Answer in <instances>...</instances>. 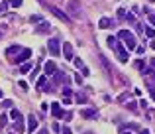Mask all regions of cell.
<instances>
[{
  "instance_id": "cell-1",
  "label": "cell",
  "mask_w": 155,
  "mask_h": 134,
  "mask_svg": "<svg viewBox=\"0 0 155 134\" xmlns=\"http://www.w3.org/2000/svg\"><path fill=\"white\" fill-rule=\"evenodd\" d=\"M118 38L126 43L128 49H134V47H136V40H134V34L132 32H128V30H120V32H118Z\"/></svg>"
},
{
  "instance_id": "cell-2",
  "label": "cell",
  "mask_w": 155,
  "mask_h": 134,
  "mask_svg": "<svg viewBox=\"0 0 155 134\" xmlns=\"http://www.w3.org/2000/svg\"><path fill=\"white\" fill-rule=\"evenodd\" d=\"M47 49H49V53L53 57H59L61 55V40L59 38H53V40L47 41Z\"/></svg>"
},
{
  "instance_id": "cell-3",
  "label": "cell",
  "mask_w": 155,
  "mask_h": 134,
  "mask_svg": "<svg viewBox=\"0 0 155 134\" xmlns=\"http://www.w3.org/2000/svg\"><path fill=\"white\" fill-rule=\"evenodd\" d=\"M32 57V49H28V47H24V49H20V53L16 55V63H24L26 59H30Z\"/></svg>"
},
{
  "instance_id": "cell-4",
  "label": "cell",
  "mask_w": 155,
  "mask_h": 134,
  "mask_svg": "<svg viewBox=\"0 0 155 134\" xmlns=\"http://www.w3.org/2000/svg\"><path fill=\"white\" fill-rule=\"evenodd\" d=\"M81 114H83V118H86V120H94V118H98V110H94V108H83Z\"/></svg>"
},
{
  "instance_id": "cell-5",
  "label": "cell",
  "mask_w": 155,
  "mask_h": 134,
  "mask_svg": "<svg viewBox=\"0 0 155 134\" xmlns=\"http://www.w3.org/2000/svg\"><path fill=\"white\" fill-rule=\"evenodd\" d=\"M14 132H26V126H24V116H22V114H20L18 118H16V122H14V128H12Z\"/></svg>"
},
{
  "instance_id": "cell-6",
  "label": "cell",
  "mask_w": 155,
  "mask_h": 134,
  "mask_svg": "<svg viewBox=\"0 0 155 134\" xmlns=\"http://www.w3.org/2000/svg\"><path fill=\"white\" fill-rule=\"evenodd\" d=\"M49 10H51V12L55 14V16H57L59 20H63V22H71V20H69V16H67V14H65L63 10H59L57 6H49Z\"/></svg>"
},
{
  "instance_id": "cell-7",
  "label": "cell",
  "mask_w": 155,
  "mask_h": 134,
  "mask_svg": "<svg viewBox=\"0 0 155 134\" xmlns=\"http://www.w3.org/2000/svg\"><path fill=\"white\" fill-rule=\"evenodd\" d=\"M38 128V118L33 116V114H30L28 116V128H26V132H33Z\"/></svg>"
},
{
  "instance_id": "cell-8",
  "label": "cell",
  "mask_w": 155,
  "mask_h": 134,
  "mask_svg": "<svg viewBox=\"0 0 155 134\" xmlns=\"http://www.w3.org/2000/svg\"><path fill=\"white\" fill-rule=\"evenodd\" d=\"M114 47H116V51H118V59L122 61V63H126V61H128V53H126V49H124L122 46H118V43Z\"/></svg>"
},
{
  "instance_id": "cell-9",
  "label": "cell",
  "mask_w": 155,
  "mask_h": 134,
  "mask_svg": "<svg viewBox=\"0 0 155 134\" xmlns=\"http://www.w3.org/2000/svg\"><path fill=\"white\" fill-rule=\"evenodd\" d=\"M61 51H65V59H73V46L69 41H65V46L61 47Z\"/></svg>"
},
{
  "instance_id": "cell-10",
  "label": "cell",
  "mask_w": 155,
  "mask_h": 134,
  "mask_svg": "<svg viewBox=\"0 0 155 134\" xmlns=\"http://www.w3.org/2000/svg\"><path fill=\"white\" fill-rule=\"evenodd\" d=\"M51 113H53V116H55V118H63V114H65L57 103H51Z\"/></svg>"
},
{
  "instance_id": "cell-11",
  "label": "cell",
  "mask_w": 155,
  "mask_h": 134,
  "mask_svg": "<svg viewBox=\"0 0 155 134\" xmlns=\"http://www.w3.org/2000/svg\"><path fill=\"white\" fill-rule=\"evenodd\" d=\"M43 69H45L47 75H53L55 71H57V65H55L53 61H45V67H43Z\"/></svg>"
},
{
  "instance_id": "cell-12",
  "label": "cell",
  "mask_w": 155,
  "mask_h": 134,
  "mask_svg": "<svg viewBox=\"0 0 155 134\" xmlns=\"http://www.w3.org/2000/svg\"><path fill=\"white\" fill-rule=\"evenodd\" d=\"M49 22H41L38 28H35V34H45V32H49Z\"/></svg>"
},
{
  "instance_id": "cell-13",
  "label": "cell",
  "mask_w": 155,
  "mask_h": 134,
  "mask_svg": "<svg viewBox=\"0 0 155 134\" xmlns=\"http://www.w3.org/2000/svg\"><path fill=\"white\" fill-rule=\"evenodd\" d=\"M98 26L102 28V30H106V28H110V26H112V20H110V18H102V20L98 22Z\"/></svg>"
},
{
  "instance_id": "cell-14",
  "label": "cell",
  "mask_w": 155,
  "mask_h": 134,
  "mask_svg": "<svg viewBox=\"0 0 155 134\" xmlns=\"http://www.w3.org/2000/svg\"><path fill=\"white\" fill-rule=\"evenodd\" d=\"M69 8H71V12L75 14V16L79 14V8H77V0H71V2H69Z\"/></svg>"
},
{
  "instance_id": "cell-15",
  "label": "cell",
  "mask_w": 155,
  "mask_h": 134,
  "mask_svg": "<svg viewBox=\"0 0 155 134\" xmlns=\"http://www.w3.org/2000/svg\"><path fill=\"white\" fill-rule=\"evenodd\" d=\"M75 99H77L79 105H84V103H86V97H84L83 93H77V95H75Z\"/></svg>"
},
{
  "instance_id": "cell-16",
  "label": "cell",
  "mask_w": 155,
  "mask_h": 134,
  "mask_svg": "<svg viewBox=\"0 0 155 134\" xmlns=\"http://www.w3.org/2000/svg\"><path fill=\"white\" fill-rule=\"evenodd\" d=\"M16 51H20V47H16V46H12V47H8V49H6V55H8V57H12V55H14V53H16Z\"/></svg>"
},
{
  "instance_id": "cell-17",
  "label": "cell",
  "mask_w": 155,
  "mask_h": 134,
  "mask_svg": "<svg viewBox=\"0 0 155 134\" xmlns=\"http://www.w3.org/2000/svg\"><path fill=\"white\" fill-rule=\"evenodd\" d=\"M6 124H8V116H6V114H2V116H0V130L6 126Z\"/></svg>"
},
{
  "instance_id": "cell-18",
  "label": "cell",
  "mask_w": 155,
  "mask_h": 134,
  "mask_svg": "<svg viewBox=\"0 0 155 134\" xmlns=\"http://www.w3.org/2000/svg\"><path fill=\"white\" fill-rule=\"evenodd\" d=\"M20 114H22V113H20L18 108H12V113H10V118H14V120H16V118H18Z\"/></svg>"
},
{
  "instance_id": "cell-19",
  "label": "cell",
  "mask_w": 155,
  "mask_h": 134,
  "mask_svg": "<svg viewBox=\"0 0 155 134\" xmlns=\"http://www.w3.org/2000/svg\"><path fill=\"white\" fill-rule=\"evenodd\" d=\"M30 22H32V24H39V22H41V16H39V14H35V16H32V18H30Z\"/></svg>"
},
{
  "instance_id": "cell-20",
  "label": "cell",
  "mask_w": 155,
  "mask_h": 134,
  "mask_svg": "<svg viewBox=\"0 0 155 134\" xmlns=\"http://www.w3.org/2000/svg\"><path fill=\"white\" fill-rule=\"evenodd\" d=\"M45 81H47L45 77H39V79H38V87H39V89H43V87H45Z\"/></svg>"
},
{
  "instance_id": "cell-21",
  "label": "cell",
  "mask_w": 155,
  "mask_h": 134,
  "mask_svg": "<svg viewBox=\"0 0 155 134\" xmlns=\"http://www.w3.org/2000/svg\"><path fill=\"white\" fill-rule=\"evenodd\" d=\"M145 34H147V38H153V36H155V30H153V28H145Z\"/></svg>"
},
{
  "instance_id": "cell-22",
  "label": "cell",
  "mask_w": 155,
  "mask_h": 134,
  "mask_svg": "<svg viewBox=\"0 0 155 134\" xmlns=\"http://www.w3.org/2000/svg\"><path fill=\"white\" fill-rule=\"evenodd\" d=\"M124 18H126V20H128L130 24H134V22H136V18H134V14H132V12H130V14H126Z\"/></svg>"
},
{
  "instance_id": "cell-23",
  "label": "cell",
  "mask_w": 155,
  "mask_h": 134,
  "mask_svg": "<svg viewBox=\"0 0 155 134\" xmlns=\"http://www.w3.org/2000/svg\"><path fill=\"white\" fill-rule=\"evenodd\" d=\"M30 67H32L30 63H24V65L20 67V71H22V73H28V71H30Z\"/></svg>"
},
{
  "instance_id": "cell-24",
  "label": "cell",
  "mask_w": 155,
  "mask_h": 134,
  "mask_svg": "<svg viewBox=\"0 0 155 134\" xmlns=\"http://www.w3.org/2000/svg\"><path fill=\"white\" fill-rule=\"evenodd\" d=\"M10 6H12V8H20V6H22V0H12Z\"/></svg>"
},
{
  "instance_id": "cell-25",
  "label": "cell",
  "mask_w": 155,
  "mask_h": 134,
  "mask_svg": "<svg viewBox=\"0 0 155 134\" xmlns=\"http://www.w3.org/2000/svg\"><path fill=\"white\" fill-rule=\"evenodd\" d=\"M61 134H73V130L69 126H63V128H61Z\"/></svg>"
},
{
  "instance_id": "cell-26",
  "label": "cell",
  "mask_w": 155,
  "mask_h": 134,
  "mask_svg": "<svg viewBox=\"0 0 155 134\" xmlns=\"http://www.w3.org/2000/svg\"><path fill=\"white\" fill-rule=\"evenodd\" d=\"M108 46H110V47L116 46V38H112V36H110V38H108Z\"/></svg>"
},
{
  "instance_id": "cell-27",
  "label": "cell",
  "mask_w": 155,
  "mask_h": 134,
  "mask_svg": "<svg viewBox=\"0 0 155 134\" xmlns=\"http://www.w3.org/2000/svg\"><path fill=\"white\" fill-rule=\"evenodd\" d=\"M63 118H65L67 122H69V120L73 118V113H71V110H69V113H65V114H63Z\"/></svg>"
},
{
  "instance_id": "cell-28",
  "label": "cell",
  "mask_w": 155,
  "mask_h": 134,
  "mask_svg": "<svg viewBox=\"0 0 155 134\" xmlns=\"http://www.w3.org/2000/svg\"><path fill=\"white\" fill-rule=\"evenodd\" d=\"M38 73H39V69H38V67H35V69H33L32 73H30V77H32V81L35 79V77H38Z\"/></svg>"
},
{
  "instance_id": "cell-29",
  "label": "cell",
  "mask_w": 155,
  "mask_h": 134,
  "mask_svg": "<svg viewBox=\"0 0 155 134\" xmlns=\"http://www.w3.org/2000/svg\"><path fill=\"white\" fill-rule=\"evenodd\" d=\"M124 16H126V10L120 8V10H118V18H124Z\"/></svg>"
},
{
  "instance_id": "cell-30",
  "label": "cell",
  "mask_w": 155,
  "mask_h": 134,
  "mask_svg": "<svg viewBox=\"0 0 155 134\" xmlns=\"http://www.w3.org/2000/svg\"><path fill=\"white\" fill-rule=\"evenodd\" d=\"M2 107H6V108H10V107H12V101H4V103H2Z\"/></svg>"
},
{
  "instance_id": "cell-31",
  "label": "cell",
  "mask_w": 155,
  "mask_h": 134,
  "mask_svg": "<svg viewBox=\"0 0 155 134\" xmlns=\"http://www.w3.org/2000/svg\"><path fill=\"white\" fill-rule=\"evenodd\" d=\"M75 65H77V67H84V65H83V61L79 59V57H77V59H75Z\"/></svg>"
},
{
  "instance_id": "cell-32",
  "label": "cell",
  "mask_w": 155,
  "mask_h": 134,
  "mask_svg": "<svg viewBox=\"0 0 155 134\" xmlns=\"http://www.w3.org/2000/svg\"><path fill=\"white\" fill-rule=\"evenodd\" d=\"M20 87H22L24 91H26V89H28V83H26V81H20Z\"/></svg>"
},
{
  "instance_id": "cell-33",
  "label": "cell",
  "mask_w": 155,
  "mask_h": 134,
  "mask_svg": "<svg viewBox=\"0 0 155 134\" xmlns=\"http://www.w3.org/2000/svg\"><path fill=\"white\" fill-rule=\"evenodd\" d=\"M149 22H151V24L155 26V14H149Z\"/></svg>"
},
{
  "instance_id": "cell-34",
  "label": "cell",
  "mask_w": 155,
  "mask_h": 134,
  "mask_svg": "<svg viewBox=\"0 0 155 134\" xmlns=\"http://www.w3.org/2000/svg\"><path fill=\"white\" fill-rule=\"evenodd\" d=\"M6 8H8V4H6V2H4V4H0V12H4Z\"/></svg>"
},
{
  "instance_id": "cell-35",
  "label": "cell",
  "mask_w": 155,
  "mask_h": 134,
  "mask_svg": "<svg viewBox=\"0 0 155 134\" xmlns=\"http://www.w3.org/2000/svg\"><path fill=\"white\" fill-rule=\"evenodd\" d=\"M149 93H151V97H153V101H155V89L153 87H149Z\"/></svg>"
},
{
  "instance_id": "cell-36",
  "label": "cell",
  "mask_w": 155,
  "mask_h": 134,
  "mask_svg": "<svg viewBox=\"0 0 155 134\" xmlns=\"http://www.w3.org/2000/svg\"><path fill=\"white\" fill-rule=\"evenodd\" d=\"M38 134H49V130H39Z\"/></svg>"
},
{
  "instance_id": "cell-37",
  "label": "cell",
  "mask_w": 155,
  "mask_h": 134,
  "mask_svg": "<svg viewBox=\"0 0 155 134\" xmlns=\"http://www.w3.org/2000/svg\"><path fill=\"white\" fill-rule=\"evenodd\" d=\"M139 134H149V132H147V130H142V132H139Z\"/></svg>"
},
{
  "instance_id": "cell-38",
  "label": "cell",
  "mask_w": 155,
  "mask_h": 134,
  "mask_svg": "<svg viewBox=\"0 0 155 134\" xmlns=\"http://www.w3.org/2000/svg\"><path fill=\"white\" fill-rule=\"evenodd\" d=\"M151 47H153V49H155V41H151Z\"/></svg>"
},
{
  "instance_id": "cell-39",
  "label": "cell",
  "mask_w": 155,
  "mask_h": 134,
  "mask_svg": "<svg viewBox=\"0 0 155 134\" xmlns=\"http://www.w3.org/2000/svg\"><path fill=\"white\" fill-rule=\"evenodd\" d=\"M0 99H2V89H0Z\"/></svg>"
},
{
  "instance_id": "cell-40",
  "label": "cell",
  "mask_w": 155,
  "mask_h": 134,
  "mask_svg": "<svg viewBox=\"0 0 155 134\" xmlns=\"http://www.w3.org/2000/svg\"><path fill=\"white\" fill-rule=\"evenodd\" d=\"M124 134H130V132H124Z\"/></svg>"
},
{
  "instance_id": "cell-41",
  "label": "cell",
  "mask_w": 155,
  "mask_h": 134,
  "mask_svg": "<svg viewBox=\"0 0 155 134\" xmlns=\"http://www.w3.org/2000/svg\"><path fill=\"white\" fill-rule=\"evenodd\" d=\"M0 38H2V34H0Z\"/></svg>"
},
{
  "instance_id": "cell-42",
  "label": "cell",
  "mask_w": 155,
  "mask_h": 134,
  "mask_svg": "<svg viewBox=\"0 0 155 134\" xmlns=\"http://www.w3.org/2000/svg\"><path fill=\"white\" fill-rule=\"evenodd\" d=\"M10 134H14V132H10Z\"/></svg>"
}]
</instances>
